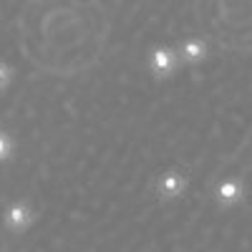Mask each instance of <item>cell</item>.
<instances>
[{
  "label": "cell",
  "instance_id": "6da1fadb",
  "mask_svg": "<svg viewBox=\"0 0 252 252\" xmlns=\"http://www.w3.org/2000/svg\"><path fill=\"white\" fill-rule=\"evenodd\" d=\"M189 187V179L184 174V169H179V166H172V169H164L157 182H154V194L159 202H174L179 197H184Z\"/></svg>",
  "mask_w": 252,
  "mask_h": 252
},
{
  "label": "cell",
  "instance_id": "8992f818",
  "mask_svg": "<svg viewBox=\"0 0 252 252\" xmlns=\"http://www.w3.org/2000/svg\"><path fill=\"white\" fill-rule=\"evenodd\" d=\"M13 154H15V141H13V136L5 134V131H0V164L8 161Z\"/></svg>",
  "mask_w": 252,
  "mask_h": 252
},
{
  "label": "cell",
  "instance_id": "277c9868",
  "mask_svg": "<svg viewBox=\"0 0 252 252\" xmlns=\"http://www.w3.org/2000/svg\"><path fill=\"white\" fill-rule=\"evenodd\" d=\"M245 199V184L237 177H224L222 182H217L215 187V202L222 209H232Z\"/></svg>",
  "mask_w": 252,
  "mask_h": 252
},
{
  "label": "cell",
  "instance_id": "3957f363",
  "mask_svg": "<svg viewBox=\"0 0 252 252\" xmlns=\"http://www.w3.org/2000/svg\"><path fill=\"white\" fill-rule=\"evenodd\" d=\"M3 224L10 229L13 235H26L28 229L35 224V209L26 199H15L3 209Z\"/></svg>",
  "mask_w": 252,
  "mask_h": 252
},
{
  "label": "cell",
  "instance_id": "7a4b0ae2",
  "mask_svg": "<svg viewBox=\"0 0 252 252\" xmlns=\"http://www.w3.org/2000/svg\"><path fill=\"white\" fill-rule=\"evenodd\" d=\"M179 71V53L172 46H154L149 53V73L157 81H169Z\"/></svg>",
  "mask_w": 252,
  "mask_h": 252
},
{
  "label": "cell",
  "instance_id": "52a82bcc",
  "mask_svg": "<svg viewBox=\"0 0 252 252\" xmlns=\"http://www.w3.org/2000/svg\"><path fill=\"white\" fill-rule=\"evenodd\" d=\"M10 83H13V68L5 61H0V91H5Z\"/></svg>",
  "mask_w": 252,
  "mask_h": 252
},
{
  "label": "cell",
  "instance_id": "5b68a950",
  "mask_svg": "<svg viewBox=\"0 0 252 252\" xmlns=\"http://www.w3.org/2000/svg\"><path fill=\"white\" fill-rule=\"evenodd\" d=\"M177 53H179V61H184L187 66H199V63L209 56V46L202 38H187L179 43Z\"/></svg>",
  "mask_w": 252,
  "mask_h": 252
}]
</instances>
